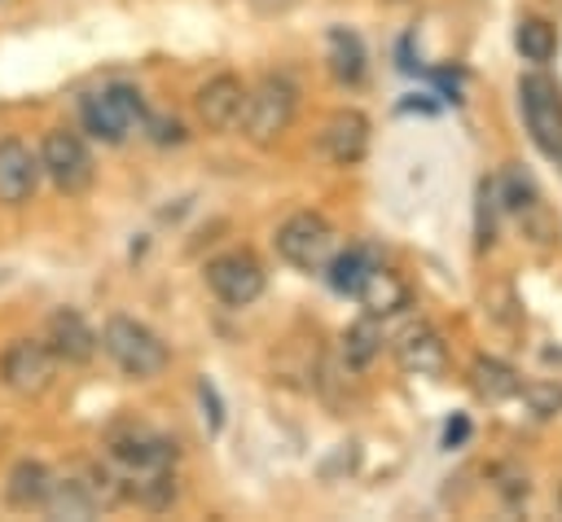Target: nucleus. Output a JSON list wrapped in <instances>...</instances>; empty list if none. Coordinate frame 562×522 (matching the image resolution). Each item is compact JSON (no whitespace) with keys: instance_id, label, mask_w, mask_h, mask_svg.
<instances>
[{"instance_id":"obj_9","label":"nucleus","mask_w":562,"mask_h":522,"mask_svg":"<svg viewBox=\"0 0 562 522\" xmlns=\"http://www.w3.org/2000/svg\"><path fill=\"white\" fill-rule=\"evenodd\" d=\"M206 290L228 303V307H250L259 294H263V263L250 254V250H228V254H215L206 263Z\"/></svg>"},{"instance_id":"obj_23","label":"nucleus","mask_w":562,"mask_h":522,"mask_svg":"<svg viewBox=\"0 0 562 522\" xmlns=\"http://www.w3.org/2000/svg\"><path fill=\"white\" fill-rule=\"evenodd\" d=\"M496 184L492 180H483L479 184V211H474V237H479V246H492V237H496Z\"/></svg>"},{"instance_id":"obj_13","label":"nucleus","mask_w":562,"mask_h":522,"mask_svg":"<svg viewBox=\"0 0 562 522\" xmlns=\"http://www.w3.org/2000/svg\"><path fill=\"white\" fill-rule=\"evenodd\" d=\"M395 364L408 377H439L448 368V347L430 325H408L395 338Z\"/></svg>"},{"instance_id":"obj_16","label":"nucleus","mask_w":562,"mask_h":522,"mask_svg":"<svg viewBox=\"0 0 562 522\" xmlns=\"http://www.w3.org/2000/svg\"><path fill=\"white\" fill-rule=\"evenodd\" d=\"M356 298H360V307H364L369 316H391V311L408 307V285H404L395 272H386V268L378 263V268L360 281Z\"/></svg>"},{"instance_id":"obj_28","label":"nucleus","mask_w":562,"mask_h":522,"mask_svg":"<svg viewBox=\"0 0 562 522\" xmlns=\"http://www.w3.org/2000/svg\"><path fill=\"white\" fill-rule=\"evenodd\" d=\"M553 158H558V162H562V149H558V154H553Z\"/></svg>"},{"instance_id":"obj_19","label":"nucleus","mask_w":562,"mask_h":522,"mask_svg":"<svg viewBox=\"0 0 562 522\" xmlns=\"http://www.w3.org/2000/svg\"><path fill=\"white\" fill-rule=\"evenodd\" d=\"M329 70L338 83H360L364 79V44L356 31L334 26L329 31Z\"/></svg>"},{"instance_id":"obj_7","label":"nucleus","mask_w":562,"mask_h":522,"mask_svg":"<svg viewBox=\"0 0 562 522\" xmlns=\"http://www.w3.org/2000/svg\"><path fill=\"white\" fill-rule=\"evenodd\" d=\"M57 377V355L48 351V342H35V338H18L0 351V382L22 395V399H35L53 386Z\"/></svg>"},{"instance_id":"obj_18","label":"nucleus","mask_w":562,"mask_h":522,"mask_svg":"<svg viewBox=\"0 0 562 522\" xmlns=\"http://www.w3.org/2000/svg\"><path fill=\"white\" fill-rule=\"evenodd\" d=\"M470 386H474L479 399L501 404V399H514V395H518L522 377H518L505 360H496V355H479V360L470 364Z\"/></svg>"},{"instance_id":"obj_15","label":"nucleus","mask_w":562,"mask_h":522,"mask_svg":"<svg viewBox=\"0 0 562 522\" xmlns=\"http://www.w3.org/2000/svg\"><path fill=\"white\" fill-rule=\"evenodd\" d=\"M48 487H53V469L44 465V461H31V456H22L13 469H9V478H4V500H9V509H44V500H48Z\"/></svg>"},{"instance_id":"obj_8","label":"nucleus","mask_w":562,"mask_h":522,"mask_svg":"<svg viewBox=\"0 0 562 522\" xmlns=\"http://www.w3.org/2000/svg\"><path fill=\"white\" fill-rule=\"evenodd\" d=\"M105 456H110L127 478H136V474L171 469L176 443L162 439V434H154V430H145V425H119V430L105 434Z\"/></svg>"},{"instance_id":"obj_1","label":"nucleus","mask_w":562,"mask_h":522,"mask_svg":"<svg viewBox=\"0 0 562 522\" xmlns=\"http://www.w3.org/2000/svg\"><path fill=\"white\" fill-rule=\"evenodd\" d=\"M101 347H105V355L127 377H140V382L145 377H158L167 368V360H171L167 342L149 325H140L136 316H110L105 329H101Z\"/></svg>"},{"instance_id":"obj_22","label":"nucleus","mask_w":562,"mask_h":522,"mask_svg":"<svg viewBox=\"0 0 562 522\" xmlns=\"http://www.w3.org/2000/svg\"><path fill=\"white\" fill-rule=\"evenodd\" d=\"M518 395L531 404L536 417H558L562 412V386L558 382H522Z\"/></svg>"},{"instance_id":"obj_5","label":"nucleus","mask_w":562,"mask_h":522,"mask_svg":"<svg viewBox=\"0 0 562 522\" xmlns=\"http://www.w3.org/2000/svg\"><path fill=\"white\" fill-rule=\"evenodd\" d=\"M272 246H277V254H281L285 263L312 272V268H325V263H329V254H334V246H338V232H334V224H329L325 215H316V211H294V215L277 228Z\"/></svg>"},{"instance_id":"obj_24","label":"nucleus","mask_w":562,"mask_h":522,"mask_svg":"<svg viewBox=\"0 0 562 522\" xmlns=\"http://www.w3.org/2000/svg\"><path fill=\"white\" fill-rule=\"evenodd\" d=\"M505 206L509 211H527V206H536V184H531V175L522 171V167H509L505 171Z\"/></svg>"},{"instance_id":"obj_4","label":"nucleus","mask_w":562,"mask_h":522,"mask_svg":"<svg viewBox=\"0 0 562 522\" xmlns=\"http://www.w3.org/2000/svg\"><path fill=\"white\" fill-rule=\"evenodd\" d=\"M40 171L53 180V189H57V193L79 197V193H88V189H92L97 162H92L88 145H83L75 132L53 127V132H44V140H40Z\"/></svg>"},{"instance_id":"obj_10","label":"nucleus","mask_w":562,"mask_h":522,"mask_svg":"<svg viewBox=\"0 0 562 522\" xmlns=\"http://www.w3.org/2000/svg\"><path fill=\"white\" fill-rule=\"evenodd\" d=\"M321 154L338 167H356L364 154H369V118L351 105L334 110L321 127Z\"/></svg>"},{"instance_id":"obj_14","label":"nucleus","mask_w":562,"mask_h":522,"mask_svg":"<svg viewBox=\"0 0 562 522\" xmlns=\"http://www.w3.org/2000/svg\"><path fill=\"white\" fill-rule=\"evenodd\" d=\"M241 105H246V83H241L237 75H211V79L198 88V118H202L211 132L237 127Z\"/></svg>"},{"instance_id":"obj_26","label":"nucleus","mask_w":562,"mask_h":522,"mask_svg":"<svg viewBox=\"0 0 562 522\" xmlns=\"http://www.w3.org/2000/svg\"><path fill=\"white\" fill-rule=\"evenodd\" d=\"M465 430H470L465 421H457V425H448V434H443V443H448V447H452V443H461V439H465Z\"/></svg>"},{"instance_id":"obj_11","label":"nucleus","mask_w":562,"mask_h":522,"mask_svg":"<svg viewBox=\"0 0 562 522\" xmlns=\"http://www.w3.org/2000/svg\"><path fill=\"white\" fill-rule=\"evenodd\" d=\"M44 342L57 355V364H88L101 347V338L92 333V325L75 311V307H57L44 325Z\"/></svg>"},{"instance_id":"obj_17","label":"nucleus","mask_w":562,"mask_h":522,"mask_svg":"<svg viewBox=\"0 0 562 522\" xmlns=\"http://www.w3.org/2000/svg\"><path fill=\"white\" fill-rule=\"evenodd\" d=\"M382 325H378V316H360L356 325H347L342 329V338H338V351H342V364L347 368H369L378 355H382Z\"/></svg>"},{"instance_id":"obj_6","label":"nucleus","mask_w":562,"mask_h":522,"mask_svg":"<svg viewBox=\"0 0 562 522\" xmlns=\"http://www.w3.org/2000/svg\"><path fill=\"white\" fill-rule=\"evenodd\" d=\"M518 105H522V123H527L531 140L544 154H558L562 149V88L549 75H522Z\"/></svg>"},{"instance_id":"obj_2","label":"nucleus","mask_w":562,"mask_h":522,"mask_svg":"<svg viewBox=\"0 0 562 522\" xmlns=\"http://www.w3.org/2000/svg\"><path fill=\"white\" fill-rule=\"evenodd\" d=\"M299 110V88L281 75H268L259 88H246V105H241V136L250 145H272L290 132Z\"/></svg>"},{"instance_id":"obj_12","label":"nucleus","mask_w":562,"mask_h":522,"mask_svg":"<svg viewBox=\"0 0 562 522\" xmlns=\"http://www.w3.org/2000/svg\"><path fill=\"white\" fill-rule=\"evenodd\" d=\"M40 154H31L22 140L4 136L0 140V202L4 206H26L40 189Z\"/></svg>"},{"instance_id":"obj_21","label":"nucleus","mask_w":562,"mask_h":522,"mask_svg":"<svg viewBox=\"0 0 562 522\" xmlns=\"http://www.w3.org/2000/svg\"><path fill=\"white\" fill-rule=\"evenodd\" d=\"M373 268H378V259H373L364 246H351V250H342V254H329V285H334L338 294H356L360 281H364Z\"/></svg>"},{"instance_id":"obj_27","label":"nucleus","mask_w":562,"mask_h":522,"mask_svg":"<svg viewBox=\"0 0 562 522\" xmlns=\"http://www.w3.org/2000/svg\"><path fill=\"white\" fill-rule=\"evenodd\" d=\"M558 509H562V491H558Z\"/></svg>"},{"instance_id":"obj_25","label":"nucleus","mask_w":562,"mask_h":522,"mask_svg":"<svg viewBox=\"0 0 562 522\" xmlns=\"http://www.w3.org/2000/svg\"><path fill=\"white\" fill-rule=\"evenodd\" d=\"M198 399H202V408H206V425L220 430V425H224V412H220V395H215V386H211L206 377L198 382Z\"/></svg>"},{"instance_id":"obj_3","label":"nucleus","mask_w":562,"mask_h":522,"mask_svg":"<svg viewBox=\"0 0 562 522\" xmlns=\"http://www.w3.org/2000/svg\"><path fill=\"white\" fill-rule=\"evenodd\" d=\"M79 118H83V132H92L105 145H119L145 118V105H140V92L136 88L105 83V88H97V92H88L79 101Z\"/></svg>"},{"instance_id":"obj_20","label":"nucleus","mask_w":562,"mask_h":522,"mask_svg":"<svg viewBox=\"0 0 562 522\" xmlns=\"http://www.w3.org/2000/svg\"><path fill=\"white\" fill-rule=\"evenodd\" d=\"M514 48L522 53V61L544 66V61H553V53H558V31H553L544 18H518V26H514Z\"/></svg>"}]
</instances>
